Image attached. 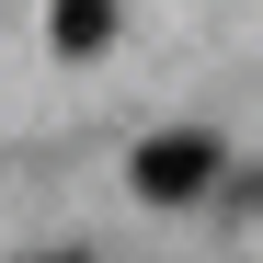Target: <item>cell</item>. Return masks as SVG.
<instances>
[{
  "label": "cell",
  "instance_id": "6da1fadb",
  "mask_svg": "<svg viewBox=\"0 0 263 263\" xmlns=\"http://www.w3.org/2000/svg\"><path fill=\"white\" fill-rule=\"evenodd\" d=\"M217 160H229V149H217L206 126H160V138H149L138 160H126V183H138L149 206H195V195L217 183Z\"/></svg>",
  "mask_w": 263,
  "mask_h": 263
},
{
  "label": "cell",
  "instance_id": "7a4b0ae2",
  "mask_svg": "<svg viewBox=\"0 0 263 263\" xmlns=\"http://www.w3.org/2000/svg\"><path fill=\"white\" fill-rule=\"evenodd\" d=\"M46 46L58 58H103L115 46V0H58V12H46Z\"/></svg>",
  "mask_w": 263,
  "mask_h": 263
},
{
  "label": "cell",
  "instance_id": "3957f363",
  "mask_svg": "<svg viewBox=\"0 0 263 263\" xmlns=\"http://www.w3.org/2000/svg\"><path fill=\"white\" fill-rule=\"evenodd\" d=\"M46 263H80V252H46Z\"/></svg>",
  "mask_w": 263,
  "mask_h": 263
}]
</instances>
